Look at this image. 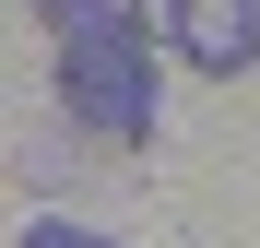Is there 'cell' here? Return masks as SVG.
Instances as JSON below:
<instances>
[{"instance_id":"6da1fadb","label":"cell","mask_w":260,"mask_h":248,"mask_svg":"<svg viewBox=\"0 0 260 248\" xmlns=\"http://www.w3.org/2000/svg\"><path fill=\"white\" fill-rule=\"evenodd\" d=\"M59 107L95 142H154V48H142V24L59 36Z\"/></svg>"},{"instance_id":"7a4b0ae2","label":"cell","mask_w":260,"mask_h":248,"mask_svg":"<svg viewBox=\"0 0 260 248\" xmlns=\"http://www.w3.org/2000/svg\"><path fill=\"white\" fill-rule=\"evenodd\" d=\"M166 36H178V59L213 71V83H237L260 59V0H166Z\"/></svg>"},{"instance_id":"3957f363","label":"cell","mask_w":260,"mask_h":248,"mask_svg":"<svg viewBox=\"0 0 260 248\" xmlns=\"http://www.w3.org/2000/svg\"><path fill=\"white\" fill-rule=\"evenodd\" d=\"M48 36H95V24H142V0H36Z\"/></svg>"},{"instance_id":"277c9868","label":"cell","mask_w":260,"mask_h":248,"mask_svg":"<svg viewBox=\"0 0 260 248\" xmlns=\"http://www.w3.org/2000/svg\"><path fill=\"white\" fill-rule=\"evenodd\" d=\"M12 248H118V236H95V225H24Z\"/></svg>"}]
</instances>
